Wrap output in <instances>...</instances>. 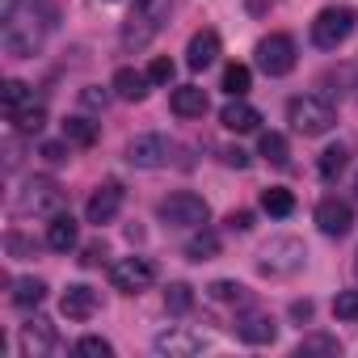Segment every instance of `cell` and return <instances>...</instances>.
Here are the masks:
<instances>
[{"mask_svg":"<svg viewBox=\"0 0 358 358\" xmlns=\"http://www.w3.org/2000/svg\"><path fill=\"white\" fill-rule=\"evenodd\" d=\"M173 13V0H135L127 22H122V47L127 51H143L169 22Z\"/></svg>","mask_w":358,"mask_h":358,"instance_id":"6da1fadb","label":"cell"},{"mask_svg":"<svg viewBox=\"0 0 358 358\" xmlns=\"http://www.w3.org/2000/svg\"><path fill=\"white\" fill-rule=\"evenodd\" d=\"M287 122L299 131V135H308V139H316V135H329L333 127H337V114H333V106L329 101H320V97H291L287 101Z\"/></svg>","mask_w":358,"mask_h":358,"instance_id":"7a4b0ae2","label":"cell"},{"mask_svg":"<svg viewBox=\"0 0 358 358\" xmlns=\"http://www.w3.org/2000/svg\"><path fill=\"white\" fill-rule=\"evenodd\" d=\"M303 262H308L303 241H295V236H274V241L262 249L257 270H262L266 278H291V274H299V270H303Z\"/></svg>","mask_w":358,"mask_h":358,"instance_id":"3957f363","label":"cell"},{"mask_svg":"<svg viewBox=\"0 0 358 358\" xmlns=\"http://www.w3.org/2000/svg\"><path fill=\"white\" fill-rule=\"evenodd\" d=\"M354 26H358V13H354V9H345V5L320 9L316 22H312V43H316L320 51H337V47L354 34Z\"/></svg>","mask_w":358,"mask_h":358,"instance_id":"277c9868","label":"cell"},{"mask_svg":"<svg viewBox=\"0 0 358 358\" xmlns=\"http://www.w3.org/2000/svg\"><path fill=\"white\" fill-rule=\"evenodd\" d=\"M156 215H160L169 228H203L207 215H211V207H207V199H199V194H190V190H177V194H169V199L156 207Z\"/></svg>","mask_w":358,"mask_h":358,"instance_id":"5b68a950","label":"cell"},{"mask_svg":"<svg viewBox=\"0 0 358 358\" xmlns=\"http://www.w3.org/2000/svg\"><path fill=\"white\" fill-rule=\"evenodd\" d=\"M17 215H55L64 207V190L51 177H30V182L17 190Z\"/></svg>","mask_w":358,"mask_h":358,"instance_id":"8992f818","label":"cell"},{"mask_svg":"<svg viewBox=\"0 0 358 358\" xmlns=\"http://www.w3.org/2000/svg\"><path fill=\"white\" fill-rule=\"evenodd\" d=\"M110 282H114V291H122V295H139V291H148V287L156 282V266H152L148 257H118V262L110 266Z\"/></svg>","mask_w":358,"mask_h":358,"instance_id":"52a82bcc","label":"cell"},{"mask_svg":"<svg viewBox=\"0 0 358 358\" xmlns=\"http://www.w3.org/2000/svg\"><path fill=\"white\" fill-rule=\"evenodd\" d=\"M257 68L266 76H287L295 68V38L291 34H266L257 43Z\"/></svg>","mask_w":358,"mask_h":358,"instance_id":"ba28073f","label":"cell"},{"mask_svg":"<svg viewBox=\"0 0 358 358\" xmlns=\"http://www.w3.org/2000/svg\"><path fill=\"white\" fill-rule=\"evenodd\" d=\"M169 156H173V143L164 135H135L127 143V160L135 169H160V164H169Z\"/></svg>","mask_w":358,"mask_h":358,"instance_id":"9c48e42d","label":"cell"},{"mask_svg":"<svg viewBox=\"0 0 358 358\" xmlns=\"http://www.w3.org/2000/svg\"><path fill=\"white\" fill-rule=\"evenodd\" d=\"M122 199H127V190L118 186V182H106V186H97L93 194H89V203H85V220L89 224H114V215L122 211Z\"/></svg>","mask_w":358,"mask_h":358,"instance_id":"30bf717a","label":"cell"},{"mask_svg":"<svg viewBox=\"0 0 358 358\" xmlns=\"http://www.w3.org/2000/svg\"><path fill=\"white\" fill-rule=\"evenodd\" d=\"M316 224H320L324 236H345V232L354 228V207H350L345 199L329 194V199L316 203Z\"/></svg>","mask_w":358,"mask_h":358,"instance_id":"8fae6325","label":"cell"},{"mask_svg":"<svg viewBox=\"0 0 358 358\" xmlns=\"http://www.w3.org/2000/svg\"><path fill=\"white\" fill-rule=\"evenodd\" d=\"M156 354H169V358H190L199 350H207V337L203 333H190V329H164L156 333Z\"/></svg>","mask_w":358,"mask_h":358,"instance_id":"7c38bea8","label":"cell"},{"mask_svg":"<svg viewBox=\"0 0 358 358\" xmlns=\"http://www.w3.org/2000/svg\"><path fill=\"white\" fill-rule=\"evenodd\" d=\"M97 308H101V295H97L93 287H85V282H72V287L64 291V299H59V312H64L68 320H89Z\"/></svg>","mask_w":358,"mask_h":358,"instance_id":"4fadbf2b","label":"cell"},{"mask_svg":"<svg viewBox=\"0 0 358 358\" xmlns=\"http://www.w3.org/2000/svg\"><path fill=\"white\" fill-rule=\"evenodd\" d=\"M236 337L241 341H249V345H270L274 337H278V324H274V316H266V312H245V316H236Z\"/></svg>","mask_w":358,"mask_h":358,"instance_id":"5bb4252c","label":"cell"},{"mask_svg":"<svg viewBox=\"0 0 358 358\" xmlns=\"http://www.w3.org/2000/svg\"><path fill=\"white\" fill-rule=\"evenodd\" d=\"M22 350H26L30 358L51 354V350H55V324L43 320V316H30V320L22 324Z\"/></svg>","mask_w":358,"mask_h":358,"instance_id":"9a60e30c","label":"cell"},{"mask_svg":"<svg viewBox=\"0 0 358 358\" xmlns=\"http://www.w3.org/2000/svg\"><path fill=\"white\" fill-rule=\"evenodd\" d=\"M220 59V34L215 30H199L194 38H190V47H186V64L194 68V72H203V68H211Z\"/></svg>","mask_w":358,"mask_h":358,"instance_id":"2e32d148","label":"cell"},{"mask_svg":"<svg viewBox=\"0 0 358 358\" xmlns=\"http://www.w3.org/2000/svg\"><path fill=\"white\" fill-rule=\"evenodd\" d=\"M169 106H173L177 118H203V114H207V89H199V85H182V89H173Z\"/></svg>","mask_w":358,"mask_h":358,"instance_id":"e0dca14e","label":"cell"},{"mask_svg":"<svg viewBox=\"0 0 358 358\" xmlns=\"http://www.w3.org/2000/svg\"><path fill=\"white\" fill-rule=\"evenodd\" d=\"M220 122L232 131V135H249V131H257V122H262V114L249 106V101H241V97H232L228 106H224V114H220Z\"/></svg>","mask_w":358,"mask_h":358,"instance_id":"ac0fdd59","label":"cell"},{"mask_svg":"<svg viewBox=\"0 0 358 358\" xmlns=\"http://www.w3.org/2000/svg\"><path fill=\"white\" fill-rule=\"evenodd\" d=\"M76 241H80L76 220H72V215H64V211H55V215H51V224H47V249H55V253H72V249H76Z\"/></svg>","mask_w":358,"mask_h":358,"instance_id":"d6986e66","label":"cell"},{"mask_svg":"<svg viewBox=\"0 0 358 358\" xmlns=\"http://www.w3.org/2000/svg\"><path fill=\"white\" fill-rule=\"evenodd\" d=\"M148 72H135V68H118L114 72V80H110V89H114V97H122V101H143L148 97Z\"/></svg>","mask_w":358,"mask_h":358,"instance_id":"ffe728a7","label":"cell"},{"mask_svg":"<svg viewBox=\"0 0 358 358\" xmlns=\"http://www.w3.org/2000/svg\"><path fill=\"white\" fill-rule=\"evenodd\" d=\"M186 257H190V262H211V257H220V232L199 228V232L186 241Z\"/></svg>","mask_w":358,"mask_h":358,"instance_id":"44dd1931","label":"cell"},{"mask_svg":"<svg viewBox=\"0 0 358 358\" xmlns=\"http://www.w3.org/2000/svg\"><path fill=\"white\" fill-rule=\"evenodd\" d=\"M47 299V282L43 278H22L13 282V308H38Z\"/></svg>","mask_w":358,"mask_h":358,"instance_id":"7402d4cb","label":"cell"},{"mask_svg":"<svg viewBox=\"0 0 358 358\" xmlns=\"http://www.w3.org/2000/svg\"><path fill=\"white\" fill-rule=\"evenodd\" d=\"M164 308H169L173 316H186V312L194 308V287H190V282H169V287H164Z\"/></svg>","mask_w":358,"mask_h":358,"instance_id":"603a6c76","label":"cell"},{"mask_svg":"<svg viewBox=\"0 0 358 358\" xmlns=\"http://www.w3.org/2000/svg\"><path fill=\"white\" fill-rule=\"evenodd\" d=\"M350 164V148L345 143H333V148H324L320 152V177H324V182H333V177H341V169Z\"/></svg>","mask_w":358,"mask_h":358,"instance_id":"cb8c5ba5","label":"cell"},{"mask_svg":"<svg viewBox=\"0 0 358 358\" xmlns=\"http://www.w3.org/2000/svg\"><path fill=\"white\" fill-rule=\"evenodd\" d=\"M64 139L76 143V148H93L97 143V122H89V118H64Z\"/></svg>","mask_w":358,"mask_h":358,"instance_id":"d4e9b609","label":"cell"},{"mask_svg":"<svg viewBox=\"0 0 358 358\" xmlns=\"http://www.w3.org/2000/svg\"><path fill=\"white\" fill-rule=\"evenodd\" d=\"M13 118V127L22 131V135H34V131H43L47 127V110L38 106V101H30V106H22L17 114H9Z\"/></svg>","mask_w":358,"mask_h":358,"instance_id":"484cf974","label":"cell"},{"mask_svg":"<svg viewBox=\"0 0 358 358\" xmlns=\"http://www.w3.org/2000/svg\"><path fill=\"white\" fill-rule=\"evenodd\" d=\"M249 85H253V72H249L245 64H228V68H224V93H228V97H245Z\"/></svg>","mask_w":358,"mask_h":358,"instance_id":"4316f807","label":"cell"},{"mask_svg":"<svg viewBox=\"0 0 358 358\" xmlns=\"http://www.w3.org/2000/svg\"><path fill=\"white\" fill-rule=\"evenodd\" d=\"M207 295H211L215 303H249V291H245L241 282H232V278H215V282L207 287Z\"/></svg>","mask_w":358,"mask_h":358,"instance_id":"83f0119b","label":"cell"},{"mask_svg":"<svg viewBox=\"0 0 358 358\" xmlns=\"http://www.w3.org/2000/svg\"><path fill=\"white\" fill-rule=\"evenodd\" d=\"M308 354H329V358H337V354H341V341L329 337V333H308V337L299 341V358H308Z\"/></svg>","mask_w":358,"mask_h":358,"instance_id":"f1b7e54d","label":"cell"},{"mask_svg":"<svg viewBox=\"0 0 358 358\" xmlns=\"http://www.w3.org/2000/svg\"><path fill=\"white\" fill-rule=\"evenodd\" d=\"M257 152H262L270 164H287V156H291V148H287V139H282L278 131H266V135L257 139Z\"/></svg>","mask_w":358,"mask_h":358,"instance_id":"f546056e","label":"cell"},{"mask_svg":"<svg viewBox=\"0 0 358 358\" xmlns=\"http://www.w3.org/2000/svg\"><path fill=\"white\" fill-rule=\"evenodd\" d=\"M262 211H266V215H278V220L291 215V211H295L291 190H278V186H274V190H262Z\"/></svg>","mask_w":358,"mask_h":358,"instance_id":"4dcf8cb0","label":"cell"},{"mask_svg":"<svg viewBox=\"0 0 358 358\" xmlns=\"http://www.w3.org/2000/svg\"><path fill=\"white\" fill-rule=\"evenodd\" d=\"M0 97H5V114H17L22 106H30V85L26 80H5V89H0Z\"/></svg>","mask_w":358,"mask_h":358,"instance_id":"1f68e13d","label":"cell"},{"mask_svg":"<svg viewBox=\"0 0 358 358\" xmlns=\"http://www.w3.org/2000/svg\"><path fill=\"white\" fill-rule=\"evenodd\" d=\"M76 354L80 358H114V345L106 337H80L76 341Z\"/></svg>","mask_w":358,"mask_h":358,"instance_id":"d6a6232c","label":"cell"},{"mask_svg":"<svg viewBox=\"0 0 358 358\" xmlns=\"http://www.w3.org/2000/svg\"><path fill=\"white\" fill-rule=\"evenodd\" d=\"M333 316L337 320H358V291H337V299H333Z\"/></svg>","mask_w":358,"mask_h":358,"instance_id":"836d02e7","label":"cell"},{"mask_svg":"<svg viewBox=\"0 0 358 358\" xmlns=\"http://www.w3.org/2000/svg\"><path fill=\"white\" fill-rule=\"evenodd\" d=\"M173 72H177V68H173V59H169V55H156V59L148 64V80H152V85H169V80H173Z\"/></svg>","mask_w":358,"mask_h":358,"instance_id":"e575fe53","label":"cell"},{"mask_svg":"<svg viewBox=\"0 0 358 358\" xmlns=\"http://www.w3.org/2000/svg\"><path fill=\"white\" fill-rule=\"evenodd\" d=\"M80 101H85L89 110H106V101H110V93H106V89H97V85H89V89L80 93Z\"/></svg>","mask_w":358,"mask_h":358,"instance_id":"d590c367","label":"cell"},{"mask_svg":"<svg viewBox=\"0 0 358 358\" xmlns=\"http://www.w3.org/2000/svg\"><path fill=\"white\" fill-rule=\"evenodd\" d=\"M68 156H72V152H68V139H64V143H43V160H47V164H64Z\"/></svg>","mask_w":358,"mask_h":358,"instance_id":"8d00e7d4","label":"cell"},{"mask_svg":"<svg viewBox=\"0 0 358 358\" xmlns=\"http://www.w3.org/2000/svg\"><path fill=\"white\" fill-rule=\"evenodd\" d=\"M228 228H232V232H249V228H253V211H232V215H228Z\"/></svg>","mask_w":358,"mask_h":358,"instance_id":"74e56055","label":"cell"},{"mask_svg":"<svg viewBox=\"0 0 358 358\" xmlns=\"http://www.w3.org/2000/svg\"><path fill=\"white\" fill-rule=\"evenodd\" d=\"M224 164H232V169H249V152H241V148H224Z\"/></svg>","mask_w":358,"mask_h":358,"instance_id":"f35d334b","label":"cell"},{"mask_svg":"<svg viewBox=\"0 0 358 358\" xmlns=\"http://www.w3.org/2000/svg\"><path fill=\"white\" fill-rule=\"evenodd\" d=\"M312 312H316L312 299H295V303H291V316H295V320H312Z\"/></svg>","mask_w":358,"mask_h":358,"instance_id":"ab89813d","label":"cell"},{"mask_svg":"<svg viewBox=\"0 0 358 358\" xmlns=\"http://www.w3.org/2000/svg\"><path fill=\"white\" fill-rule=\"evenodd\" d=\"M101 257H106V249H101V245H89V249H85V257H80V266H97Z\"/></svg>","mask_w":358,"mask_h":358,"instance_id":"60d3db41","label":"cell"},{"mask_svg":"<svg viewBox=\"0 0 358 358\" xmlns=\"http://www.w3.org/2000/svg\"><path fill=\"white\" fill-rule=\"evenodd\" d=\"M354 190H358V182H354Z\"/></svg>","mask_w":358,"mask_h":358,"instance_id":"b9f144b4","label":"cell"},{"mask_svg":"<svg viewBox=\"0 0 358 358\" xmlns=\"http://www.w3.org/2000/svg\"><path fill=\"white\" fill-rule=\"evenodd\" d=\"M354 89H358V85H354Z\"/></svg>","mask_w":358,"mask_h":358,"instance_id":"7bdbcfd3","label":"cell"}]
</instances>
